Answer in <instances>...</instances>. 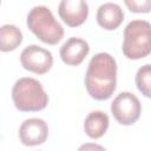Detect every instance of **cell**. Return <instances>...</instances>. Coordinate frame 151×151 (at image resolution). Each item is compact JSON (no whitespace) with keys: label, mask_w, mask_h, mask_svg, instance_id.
I'll use <instances>...</instances> for the list:
<instances>
[{"label":"cell","mask_w":151,"mask_h":151,"mask_svg":"<svg viewBox=\"0 0 151 151\" xmlns=\"http://www.w3.org/2000/svg\"><path fill=\"white\" fill-rule=\"evenodd\" d=\"M117 85V63L114 58L105 52L97 53L88 63L85 74V87L87 93L96 100L109 99Z\"/></svg>","instance_id":"1"},{"label":"cell","mask_w":151,"mask_h":151,"mask_svg":"<svg viewBox=\"0 0 151 151\" xmlns=\"http://www.w3.org/2000/svg\"><path fill=\"white\" fill-rule=\"evenodd\" d=\"M12 99L14 106L22 112L44 110L48 103V97L40 81L29 77L15 81L12 87Z\"/></svg>","instance_id":"2"},{"label":"cell","mask_w":151,"mask_h":151,"mask_svg":"<svg viewBox=\"0 0 151 151\" xmlns=\"http://www.w3.org/2000/svg\"><path fill=\"white\" fill-rule=\"evenodd\" d=\"M28 29L42 42L58 44L64 37L63 26L54 19L51 9L46 6H34L27 15Z\"/></svg>","instance_id":"3"},{"label":"cell","mask_w":151,"mask_h":151,"mask_svg":"<svg viewBox=\"0 0 151 151\" xmlns=\"http://www.w3.org/2000/svg\"><path fill=\"white\" fill-rule=\"evenodd\" d=\"M123 53L127 59L137 60L151 53V24L146 20H132L124 28Z\"/></svg>","instance_id":"4"},{"label":"cell","mask_w":151,"mask_h":151,"mask_svg":"<svg viewBox=\"0 0 151 151\" xmlns=\"http://www.w3.org/2000/svg\"><path fill=\"white\" fill-rule=\"evenodd\" d=\"M111 112L119 124L132 125L140 117L142 105L133 93L120 92L111 103Z\"/></svg>","instance_id":"5"},{"label":"cell","mask_w":151,"mask_h":151,"mask_svg":"<svg viewBox=\"0 0 151 151\" xmlns=\"http://www.w3.org/2000/svg\"><path fill=\"white\" fill-rule=\"evenodd\" d=\"M20 63L22 67L37 74L48 72L53 65L52 53L38 45H28L20 54Z\"/></svg>","instance_id":"6"},{"label":"cell","mask_w":151,"mask_h":151,"mask_svg":"<svg viewBox=\"0 0 151 151\" xmlns=\"http://www.w3.org/2000/svg\"><path fill=\"white\" fill-rule=\"evenodd\" d=\"M48 136L47 123L40 118H29L21 123L19 127L20 142L26 146H35L46 142Z\"/></svg>","instance_id":"7"},{"label":"cell","mask_w":151,"mask_h":151,"mask_svg":"<svg viewBox=\"0 0 151 151\" xmlns=\"http://www.w3.org/2000/svg\"><path fill=\"white\" fill-rule=\"evenodd\" d=\"M59 17L70 27H78L88 15V5L83 0H63L58 7Z\"/></svg>","instance_id":"8"},{"label":"cell","mask_w":151,"mask_h":151,"mask_svg":"<svg viewBox=\"0 0 151 151\" xmlns=\"http://www.w3.org/2000/svg\"><path fill=\"white\" fill-rule=\"evenodd\" d=\"M90 52V46L86 40L72 37L67 39L60 47L59 54L63 60L68 66H78L83 63Z\"/></svg>","instance_id":"9"},{"label":"cell","mask_w":151,"mask_h":151,"mask_svg":"<svg viewBox=\"0 0 151 151\" xmlns=\"http://www.w3.org/2000/svg\"><path fill=\"white\" fill-rule=\"evenodd\" d=\"M124 20V12L118 4L105 2L98 7L97 22L100 27L107 31L116 29Z\"/></svg>","instance_id":"10"},{"label":"cell","mask_w":151,"mask_h":151,"mask_svg":"<svg viewBox=\"0 0 151 151\" xmlns=\"http://www.w3.org/2000/svg\"><path fill=\"white\" fill-rule=\"evenodd\" d=\"M109 116L103 112V111H92L87 114L84 122V131L85 133L92 138V139H98L103 137L107 129H109Z\"/></svg>","instance_id":"11"},{"label":"cell","mask_w":151,"mask_h":151,"mask_svg":"<svg viewBox=\"0 0 151 151\" xmlns=\"http://www.w3.org/2000/svg\"><path fill=\"white\" fill-rule=\"evenodd\" d=\"M22 41L21 31L14 25H2L0 27V50L9 52L15 50Z\"/></svg>","instance_id":"12"},{"label":"cell","mask_w":151,"mask_h":151,"mask_svg":"<svg viewBox=\"0 0 151 151\" xmlns=\"http://www.w3.org/2000/svg\"><path fill=\"white\" fill-rule=\"evenodd\" d=\"M134 80L139 92L143 96L151 98V64H146L139 67Z\"/></svg>","instance_id":"13"},{"label":"cell","mask_w":151,"mask_h":151,"mask_svg":"<svg viewBox=\"0 0 151 151\" xmlns=\"http://www.w3.org/2000/svg\"><path fill=\"white\" fill-rule=\"evenodd\" d=\"M124 2L133 13H147L151 11V0H125Z\"/></svg>","instance_id":"14"},{"label":"cell","mask_w":151,"mask_h":151,"mask_svg":"<svg viewBox=\"0 0 151 151\" xmlns=\"http://www.w3.org/2000/svg\"><path fill=\"white\" fill-rule=\"evenodd\" d=\"M78 151H106V149L96 143H85L79 146Z\"/></svg>","instance_id":"15"}]
</instances>
